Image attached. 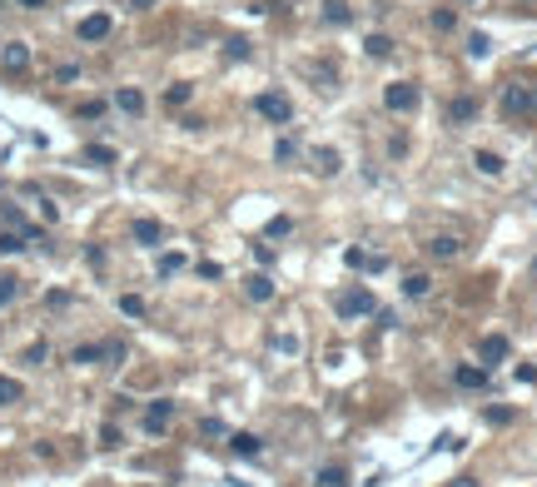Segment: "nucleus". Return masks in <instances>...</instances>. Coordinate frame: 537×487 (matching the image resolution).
Masks as SVG:
<instances>
[{
    "mask_svg": "<svg viewBox=\"0 0 537 487\" xmlns=\"http://www.w3.org/2000/svg\"><path fill=\"white\" fill-rule=\"evenodd\" d=\"M503 115H537V85L532 80H508L503 85Z\"/></svg>",
    "mask_w": 537,
    "mask_h": 487,
    "instance_id": "nucleus-1",
    "label": "nucleus"
},
{
    "mask_svg": "<svg viewBox=\"0 0 537 487\" xmlns=\"http://www.w3.org/2000/svg\"><path fill=\"white\" fill-rule=\"evenodd\" d=\"M254 110H259L268 125H289V120H294V104H289L284 90H264V95L254 100Z\"/></svg>",
    "mask_w": 537,
    "mask_h": 487,
    "instance_id": "nucleus-2",
    "label": "nucleus"
},
{
    "mask_svg": "<svg viewBox=\"0 0 537 487\" xmlns=\"http://www.w3.org/2000/svg\"><path fill=\"white\" fill-rule=\"evenodd\" d=\"M379 303H373V294L363 289V284H353V289H344L339 299H334V313L339 318H363V313H373Z\"/></svg>",
    "mask_w": 537,
    "mask_h": 487,
    "instance_id": "nucleus-3",
    "label": "nucleus"
},
{
    "mask_svg": "<svg viewBox=\"0 0 537 487\" xmlns=\"http://www.w3.org/2000/svg\"><path fill=\"white\" fill-rule=\"evenodd\" d=\"M170 423H175V398H154V403L144 408V432H149V438H159Z\"/></svg>",
    "mask_w": 537,
    "mask_h": 487,
    "instance_id": "nucleus-4",
    "label": "nucleus"
},
{
    "mask_svg": "<svg viewBox=\"0 0 537 487\" xmlns=\"http://www.w3.org/2000/svg\"><path fill=\"white\" fill-rule=\"evenodd\" d=\"M383 104H388L393 115L413 110V104H418V85H413V80H398V85H388V90H383Z\"/></svg>",
    "mask_w": 537,
    "mask_h": 487,
    "instance_id": "nucleus-5",
    "label": "nucleus"
},
{
    "mask_svg": "<svg viewBox=\"0 0 537 487\" xmlns=\"http://www.w3.org/2000/svg\"><path fill=\"white\" fill-rule=\"evenodd\" d=\"M477 358H482V368H498V363L508 358V338H503V334H488V338L477 343Z\"/></svg>",
    "mask_w": 537,
    "mask_h": 487,
    "instance_id": "nucleus-6",
    "label": "nucleus"
},
{
    "mask_svg": "<svg viewBox=\"0 0 537 487\" xmlns=\"http://www.w3.org/2000/svg\"><path fill=\"white\" fill-rule=\"evenodd\" d=\"M104 35H110V15H104V11L80 20V40H104Z\"/></svg>",
    "mask_w": 537,
    "mask_h": 487,
    "instance_id": "nucleus-7",
    "label": "nucleus"
},
{
    "mask_svg": "<svg viewBox=\"0 0 537 487\" xmlns=\"http://www.w3.org/2000/svg\"><path fill=\"white\" fill-rule=\"evenodd\" d=\"M244 294H249L254 303H268V299H274V279H268V274H249V279H244Z\"/></svg>",
    "mask_w": 537,
    "mask_h": 487,
    "instance_id": "nucleus-8",
    "label": "nucleus"
},
{
    "mask_svg": "<svg viewBox=\"0 0 537 487\" xmlns=\"http://www.w3.org/2000/svg\"><path fill=\"white\" fill-rule=\"evenodd\" d=\"M159 239H165V224H159V219H135V244L154 249Z\"/></svg>",
    "mask_w": 537,
    "mask_h": 487,
    "instance_id": "nucleus-9",
    "label": "nucleus"
},
{
    "mask_svg": "<svg viewBox=\"0 0 537 487\" xmlns=\"http://www.w3.org/2000/svg\"><path fill=\"white\" fill-rule=\"evenodd\" d=\"M229 448H234L239 458H259V453H264V438H259V432H234Z\"/></svg>",
    "mask_w": 537,
    "mask_h": 487,
    "instance_id": "nucleus-10",
    "label": "nucleus"
},
{
    "mask_svg": "<svg viewBox=\"0 0 537 487\" xmlns=\"http://www.w3.org/2000/svg\"><path fill=\"white\" fill-rule=\"evenodd\" d=\"M313 482H318V487H348V467H344V462H324Z\"/></svg>",
    "mask_w": 537,
    "mask_h": 487,
    "instance_id": "nucleus-11",
    "label": "nucleus"
},
{
    "mask_svg": "<svg viewBox=\"0 0 537 487\" xmlns=\"http://www.w3.org/2000/svg\"><path fill=\"white\" fill-rule=\"evenodd\" d=\"M115 104L125 115H144V95L135 90V85H125V90H115Z\"/></svg>",
    "mask_w": 537,
    "mask_h": 487,
    "instance_id": "nucleus-12",
    "label": "nucleus"
},
{
    "mask_svg": "<svg viewBox=\"0 0 537 487\" xmlns=\"http://www.w3.org/2000/svg\"><path fill=\"white\" fill-rule=\"evenodd\" d=\"M453 378H458V383H463V388H482V383H488V368H473V363H458V368H453Z\"/></svg>",
    "mask_w": 537,
    "mask_h": 487,
    "instance_id": "nucleus-13",
    "label": "nucleus"
},
{
    "mask_svg": "<svg viewBox=\"0 0 537 487\" xmlns=\"http://www.w3.org/2000/svg\"><path fill=\"white\" fill-rule=\"evenodd\" d=\"M313 174H339V149H313Z\"/></svg>",
    "mask_w": 537,
    "mask_h": 487,
    "instance_id": "nucleus-14",
    "label": "nucleus"
},
{
    "mask_svg": "<svg viewBox=\"0 0 537 487\" xmlns=\"http://www.w3.org/2000/svg\"><path fill=\"white\" fill-rule=\"evenodd\" d=\"M428 254H433V259H458V254H463V239L443 234V239H433V244H428Z\"/></svg>",
    "mask_w": 537,
    "mask_h": 487,
    "instance_id": "nucleus-15",
    "label": "nucleus"
},
{
    "mask_svg": "<svg viewBox=\"0 0 537 487\" xmlns=\"http://www.w3.org/2000/svg\"><path fill=\"white\" fill-rule=\"evenodd\" d=\"M473 115H477V100H473V95H463V100L448 104V120H453V125H463V120H473Z\"/></svg>",
    "mask_w": 537,
    "mask_h": 487,
    "instance_id": "nucleus-16",
    "label": "nucleus"
},
{
    "mask_svg": "<svg viewBox=\"0 0 537 487\" xmlns=\"http://www.w3.org/2000/svg\"><path fill=\"white\" fill-rule=\"evenodd\" d=\"M25 65H30V50H25L20 40H11V45H6V70H25Z\"/></svg>",
    "mask_w": 537,
    "mask_h": 487,
    "instance_id": "nucleus-17",
    "label": "nucleus"
},
{
    "mask_svg": "<svg viewBox=\"0 0 537 487\" xmlns=\"http://www.w3.org/2000/svg\"><path fill=\"white\" fill-rule=\"evenodd\" d=\"M473 165H477L482 174H503V154H493V149H477V154H473Z\"/></svg>",
    "mask_w": 537,
    "mask_h": 487,
    "instance_id": "nucleus-18",
    "label": "nucleus"
},
{
    "mask_svg": "<svg viewBox=\"0 0 537 487\" xmlns=\"http://www.w3.org/2000/svg\"><path fill=\"white\" fill-rule=\"evenodd\" d=\"M363 50H368L373 60H388V55H393V40H388V35H368V40H363Z\"/></svg>",
    "mask_w": 537,
    "mask_h": 487,
    "instance_id": "nucleus-19",
    "label": "nucleus"
},
{
    "mask_svg": "<svg viewBox=\"0 0 537 487\" xmlns=\"http://www.w3.org/2000/svg\"><path fill=\"white\" fill-rule=\"evenodd\" d=\"M85 159H90V165H100V170H110V165H115V149H110V144H85Z\"/></svg>",
    "mask_w": 537,
    "mask_h": 487,
    "instance_id": "nucleus-20",
    "label": "nucleus"
},
{
    "mask_svg": "<svg viewBox=\"0 0 537 487\" xmlns=\"http://www.w3.org/2000/svg\"><path fill=\"white\" fill-rule=\"evenodd\" d=\"M324 20H329V25H348V20H353V11L344 6V0H329V6H324Z\"/></svg>",
    "mask_w": 537,
    "mask_h": 487,
    "instance_id": "nucleus-21",
    "label": "nucleus"
},
{
    "mask_svg": "<svg viewBox=\"0 0 537 487\" xmlns=\"http://www.w3.org/2000/svg\"><path fill=\"white\" fill-rule=\"evenodd\" d=\"M428 289H433V279H428V274H408V279H403V294H408V299H423Z\"/></svg>",
    "mask_w": 537,
    "mask_h": 487,
    "instance_id": "nucleus-22",
    "label": "nucleus"
},
{
    "mask_svg": "<svg viewBox=\"0 0 537 487\" xmlns=\"http://www.w3.org/2000/svg\"><path fill=\"white\" fill-rule=\"evenodd\" d=\"M100 358H104V343H80L70 353V363H100Z\"/></svg>",
    "mask_w": 537,
    "mask_h": 487,
    "instance_id": "nucleus-23",
    "label": "nucleus"
},
{
    "mask_svg": "<svg viewBox=\"0 0 537 487\" xmlns=\"http://www.w3.org/2000/svg\"><path fill=\"white\" fill-rule=\"evenodd\" d=\"M159 279H170V274H179V268H184V254H159Z\"/></svg>",
    "mask_w": 537,
    "mask_h": 487,
    "instance_id": "nucleus-24",
    "label": "nucleus"
},
{
    "mask_svg": "<svg viewBox=\"0 0 537 487\" xmlns=\"http://www.w3.org/2000/svg\"><path fill=\"white\" fill-rule=\"evenodd\" d=\"M189 95H194V85H170V90H165V104H170V110H179V104H189Z\"/></svg>",
    "mask_w": 537,
    "mask_h": 487,
    "instance_id": "nucleus-25",
    "label": "nucleus"
},
{
    "mask_svg": "<svg viewBox=\"0 0 537 487\" xmlns=\"http://www.w3.org/2000/svg\"><path fill=\"white\" fill-rule=\"evenodd\" d=\"M488 50H493V40L482 35V30H473V35H468V55H473V60H482Z\"/></svg>",
    "mask_w": 537,
    "mask_h": 487,
    "instance_id": "nucleus-26",
    "label": "nucleus"
},
{
    "mask_svg": "<svg viewBox=\"0 0 537 487\" xmlns=\"http://www.w3.org/2000/svg\"><path fill=\"white\" fill-rule=\"evenodd\" d=\"M15 294H20V279H15V274H0V308L15 303Z\"/></svg>",
    "mask_w": 537,
    "mask_h": 487,
    "instance_id": "nucleus-27",
    "label": "nucleus"
},
{
    "mask_svg": "<svg viewBox=\"0 0 537 487\" xmlns=\"http://www.w3.org/2000/svg\"><path fill=\"white\" fill-rule=\"evenodd\" d=\"M120 313H125V318H144V299H140V294H125V299H120Z\"/></svg>",
    "mask_w": 537,
    "mask_h": 487,
    "instance_id": "nucleus-28",
    "label": "nucleus"
},
{
    "mask_svg": "<svg viewBox=\"0 0 537 487\" xmlns=\"http://www.w3.org/2000/svg\"><path fill=\"white\" fill-rule=\"evenodd\" d=\"M20 249H25V234H15V229L0 234V254H20Z\"/></svg>",
    "mask_w": 537,
    "mask_h": 487,
    "instance_id": "nucleus-29",
    "label": "nucleus"
},
{
    "mask_svg": "<svg viewBox=\"0 0 537 487\" xmlns=\"http://www.w3.org/2000/svg\"><path fill=\"white\" fill-rule=\"evenodd\" d=\"M20 383H15V378H0V403H20Z\"/></svg>",
    "mask_w": 537,
    "mask_h": 487,
    "instance_id": "nucleus-30",
    "label": "nucleus"
},
{
    "mask_svg": "<svg viewBox=\"0 0 537 487\" xmlns=\"http://www.w3.org/2000/svg\"><path fill=\"white\" fill-rule=\"evenodd\" d=\"M100 448H120V427H115V423L100 427Z\"/></svg>",
    "mask_w": 537,
    "mask_h": 487,
    "instance_id": "nucleus-31",
    "label": "nucleus"
},
{
    "mask_svg": "<svg viewBox=\"0 0 537 487\" xmlns=\"http://www.w3.org/2000/svg\"><path fill=\"white\" fill-rule=\"evenodd\" d=\"M453 25H458L453 11H433V30H453Z\"/></svg>",
    "mask_w": 537,
    "mask_h": 487,
    "instance_id": "nucleus-32",
    "label": "nucleus"
},
{
    "mask_svg": "<svg viewBox=\"0 0 537 487\" xmlns=\"http://www.w3.org/2000/svg\"><path fill=\"white\" fill-rule=\"evenodd\" d=\"M289 229H294V224H289V219H284V214H279V219H268V234H274V239H284V234H289Z\"/></svg>",
    "mask_w": 537,
    "mask_h": 487,
    "instance_id": "nucleus-33",
    "label": "nucleus"
},
{
    "mask_svg": "<svg viewBox=\"0 0 537 487\" xmlns=\"http://www.w3.org/2000/svg\"><path fill=\"white\" fill-rule=\"evenodd\" d=\"M104 358H110V368H115V363L125 358V343H120V338H115V343H104Z\"/></svg>",
    "mask_w": 537,
    "mask_h": 487,
    "instance_id": "nucleus-34",
    "label": "nucleus"
},
{
    "mask_svg": "<svg viewBox=\"0 0 537 487\" xmlns=\"http://www.w3.org/2000/svg\"><path fill=\"white\" fill-rule=\"evenodd\" d=\"M488 423H498V427L512 423V408H488Z\"/></svg>",
    "mask_w": 537,
    "mask_h": 487,
    "instance_id": "nucleus-35",
    "label": "nucleus"
},
{
    "mask_svg": "<svg viewBox=\"0 0 537 487\" xmlns=\"http://www.w3.org/2000/svg\"><path fill=\"white\" fill-rule=\"evenodd\" d=\"M95 115H104V104H100V100H90V104H80V120H95Z\"/></svg>",
    "mask_w": 537,
    "mask_h": 487,
    "instance_id": "nucleus-36",
    "label": "nucleus"
},
{
    "mask_svg": "<svg viewBox=\"0 0 537 487\" xmlns=\"http://www.w3.org/2000/svg\"><path fill=\"white\" fill-rule=\"evenodd\" d=\"M25 363H45V343H30L25 348Z\"/></svg>",
    "mask_w": 537,
    "mask_h": 487,
    "instance_id": "nucleus-37",
    "label": "nucleus"
},
{
    "mask_svg": "<svg viewBox=\"0 0 537 487\" xmlns=\"http://www.w3.org/2000/svg\"><path fill=\"white\" fill-rule=\"evenodd\" d=\"M15 6H25V11H40V6H45V0H15Z\"/></svg>",
    "mask_w": 537,
    "mask_h": 487,
    "instance_id": "nucleus-38",
    "label": "nucleus"
},
{
    "mask_svg": "<svg viewBox=\"0 0 537 487\" xmlns=\"http://www.w3.org/2000/svg\"><path fill=\"white\" fill-rule=\"evenodd\" d=\"M453 487H477V482H473V477H458V482H453Z\"/></svg>",
    "mask_w": 537,
    "mask_h": 487,
    "instance_id": "nucleus-39",
    "label": "nucleus"
}]
</instances>
